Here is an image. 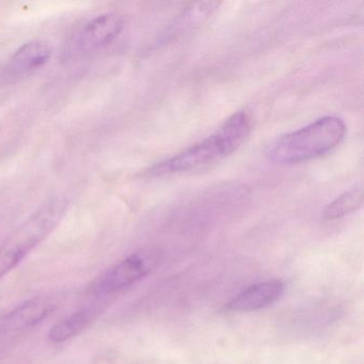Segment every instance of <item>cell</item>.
Returning <instances> with one entry per match:
<instances>
[{
    "mask_svg": "<svg viewBox=\"0 0 364 364\" xmlns=\"http://www.w3.org/2000/svg\"><path fill=\"white\" fill-rule=\"evenodd\" d=\"M251 131L252 119L250 114L246 112H236L216 133L154 166L149 174L166 176L208 169L238 150L248 139Z\"/></svg>",
    "mask_w": 364,
    "mask_h": 364,
    "instance_id": "obj_1",
    "label": "cell"
},
{
    "mask_svg": "<svg viewBox=\"0 0 364 364\" xmlns=\"http://www.w3.org/2000/svg\"><path fill=\"white\" fill-rule=\"evenodd\" d=\"M346 135L342 119L326 116L287 134L270 148L268 156L279 165H295L319 159L340 146Z\"/></svg>",
    "mask_w": 364,
    "mask_h": 364,
    "instance_id": "obj_2",
    "label": "cell"
},
{
    "mask_svg": "<svg viewBox=\"0 0 364 364\" xmlns=\"http://www.w3.org/2000/svg\"><path fill=\"white\" fill-rule=\"evenodd\" d=\"M68 208L63 198L48 200L0 244V280L55 231Z\"/></svg>",
    "mask_w": 364,
    "mask_h": 364,
    "instance_id": "obj_3",
    "label": "cell"
},
{
    "mask_svg": "<svg viewBox=\"0 0 364 364\" xmlns=\"http://www.w3.org/2000/svg\"><path fill=\"white\" fill-rule=\"evenodd\" d=\"M124 18L118 12H105L85 23L69 43V54L82 56L107 48L124 29Z\"/></svg>",
    "mask_w": 364,
    "mask_h": 364,
    "instance_id": "obj_4",
    "label": "cell"
},
{
    "mask_svg": "<svg viewBox=\"0 0 364 364\" xmlns=\"http://www.w3.org/2000/svg\"><path fill=\"white\" fill-rule=\"evenodd\" d=\"M155 264L156 259L150 253H133L97 277L91 289L100 295L122 291L148 276Z\"/></svg>",
    "mask_w": 364,
    "mask_h": 364,
    "instance_id": "obj_5",
    "label": "cell"
},
{
    "mask_svg": "<svg viewBox=\"0 0 364 364\" xmlns=\"http://www.w3.org/2000/svg\"><path fill=\"white\" fill-rule=\"evenodd\" d=\"M53 56V48L43 40H31L23 44L8 59L0 72L5 82H16L43 69Z\"/></svg>",
    "mask_w": 364,
    "mask_h": 364,
    "instance_id": "obj_6",
    "label": "cell"
},
{
    "mask_svg": "<svg viewBox=\"0 0 364 364\" xmlns=\"http://www.w3.org/2000/svg\"><path fill=\"white\" fill-rule=\"evenodd\" d=\"M57 302L50 297H37L16 306L0 318V332L28 329L48 318L56 310Z\"/></svg>",
    "mask_w": 364,
    "mask_h": 364,
    "instance_id": "obj_7",
    "label": "cell"
},
{
    "mask_svg": "<svg viewBox=\"0 0 364 364\" xmlns=\"http://www.w3.org/2000/svg\"><path fill=\"white\" fill-rule=\"evenodd\" d=\"M284 291V284L279 280L265 281L251 285L228 304L227 308L238 312L259 310L276 302Z\"/></svg>",
    "mask_w": 364,
    "mask_h": 364,
    "instance_id": "obj_8",
    "label": "cell"
},
{
    "mask_svg": "<svg viewBox=\"0 0 364 364\" xmlns=\"http://www.w3.org/2000/svg\"><path fill=\"white\" fill-rule=\"evenodd\" d=\"M99 308L89 306L76 311L70 316L53 326L48 331V340L53 343H63L84 331L97 318Z\"/></svg>",
    "mask_w": 364,
    "mask_h": 364,
    "instance_id": "obj_9",
    "label": "cell"
},
{
    "mask_svg": "<svg viewBox=\"0 0 364 364\" xmlns=\"http://www.w3.org/2000/svg\"><path fill=\"white\" fill-rule=\"evenodd\" d=\"M218 6V3H199L191 6L182 16L176 18V23L171 25L167 33L164 35V40L168 41L172 38L183 36L187 31H193V28L199 26L200 24H203L204 21L212 16Z\"/></svg>",
    "mask_w": 364,
    "mask_h": 364,
    "instance_id": "obj_10",
    "label": "cell"
},
{
    "mask_svg": "<svg viewBox=\"0 0 364 364\" xmlns=\"http://www.w3.org/2000/svg\"><path fill=\"white\" fill-rule=\"evenodd\" d=\"M362 201H363L362 188L357 187V188L349 189L326 206L323 213V219L336 220V219L343 218L361 208Z\"/></svg>",
    "mask_w": 364,
    "mask_h": 364,
    "instance_id": "obj_11",
    "label": "cell"
}]
</instances>
